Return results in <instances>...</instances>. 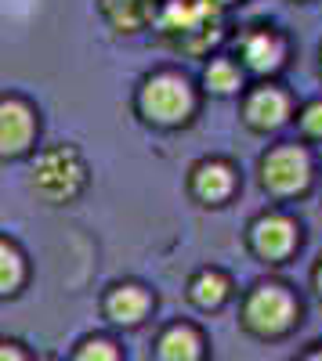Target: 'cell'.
I'll return each mask as SVG.
<instances>
[{
	"label": "cell",
	"instance_id": "1",
	"mask_svg": "<svg viewBox=\"0 0 322 361\" xmlns=\"http://www.w3.org/2000/svg\"><path fill=\"white\" fill-rule=\"evenodd\" d=\"M134 105H138V116L149 127H156V130H178V127L192 123L199 98H196V87H192V80L185 73L160 69V73L141 80Z\"/></svg>",
	"mask_w": 322,
	"mask_h": 361
},
{
	"label": "cell",
	"instance_id": "2",
	"mask_svg": "<svg viewBox=\"0 0 322 361\" xmlns=\"http://www.w3.org/2000/svg\"><path fill=\"white\" fill-rule=\"evenodd\" d=\"M87 180H91L87 159L80 156L76 145H66V141L40 148V152L33 156V163H29V185H33V192L47 206L76 202L87 192Z\"/></svg>",
	"mask_w": 322,
	"mask_h": 361
},
{
	"label": "cell",
	"instance_id": "3",
	"mask_svg": "<svg viewBox=\"0 0 322 361\" xmlns=\"http://www.w3.org/2000/svg\"><path fill=\"white\" fill-rule=\"evenodd\" d=\"M301 322V304L282 282H261L243 304V329L257 340H279Z\"/></svg>",
	"mask_w": 322,
	"mask_h": 361
},
{
	"label": "cell",
	"instance_id": "4",
	"mask_svg": "<svg viewBox=\"0 0 322 361\" xmlns=\"http://www.w3.org/2000/svg\"><path fill=\"white\" fill-rule=\"evenodd\" d=\"M40 137L37 105L22 94H0V159L33 156Z\"/></svg>",
	"mask_w": 322,
	"mask_h": 361
},
{
	"label": "cell",
	"instance_id": "5",
	"mask_svg": "<svg viewBox=\"0 0 322 361\" xmlns=\"http://www.w3.org/2000/svg\"><path fill=\"white\" fill-rule=\"evenodd\" d=\"M261 185L279 199L304 195L311 185V156L301 145H275L261 159Z\"/></svg>",
	"mask_w": 322,
	"mask_h": 361
},
{
	"label": "cell",
	"instance_id": "6",
	"mask_svg": "<svg viewBox=\"0 0 322 361\" xmlns=\"http://www.w3.org/2000/svg\"><path fill=\"white\" fill-rule=\"evenodd\" d=\"M297 243H301V228L286 214H261L250 224V250L268 264H282L297 250Z\"/></svg>",
	"mask_w": 322,
	"mask_h": 361
},
{
	"label": "cell",
	"instance_id": "7",
	"mask_svg": "<svg viewBox=\"0 0 322 361\" xmlns=\"http://www.w3.org/2000/svg\"><path fill=\"white\" fill-rule=\"evenodd\" d=\"M236 51H239L243 69H250L257 76H272L286 62V44H282V37L275 33V29H268V25L243 29L239 40H236Z\"/></svg>",
	"mask_w": 322,
	"mask_h": 361
},
{
	"label": "cell",
	"instance_id": "8",
	"mask_svg": "<svg viewBox=\"0 0 322 361\" xmlns=\"http://www.w3.org/2000/svg\"><path fill=\"white\" fill-rule=\"evenodd\" d=\"M153 307H156V296L141 282H116L102 296V314L120 329H138L153 314Z\"/></svg>",
	"mask_w": 322,
	"mask_h": 361
},
{
	"label": "cell",
	"instance_id": "9",
	"mask_svg": "<svg viewBox=\"0 0 322 361\" xmlns=\"http://www.w3.org/2000/svg\"><path fill=\"white\" fill-rule=\"evenodd\" d=\"M236 185H239V177L228 159H203L192 166V177H189V192L203 206H225L236 195Z\"/></svg>",
	"mask_w": 322,
	"mask_h": 361
},
{
	"label": "cell",
	"instance_id": "10",
	"mask_svg": "<svg viewBox=\"0 0 322 361\" xmlns=\"http://www.w3.org/2000/svg\"><path fill=\"white\" fill-rule=\"evenodd\" d=\"M290 119V98H286V90L265 83V87H257L246 94L243 102V123L257 134H268V130H279L282 123Z\"/></svg>",
	"mask_w": 322,
	"mask_h": 361
},
{
	"label": "cell",
	"instance_id": "11",
	"mask_svg": "<svg viewBox=\"0 0 322 361\" xmlns=\"http://www.w3.org/2000/svg\"><path fill=\"white\" fill-rule=\"evenodd\" d=\"M203 336H199V329L196 325H189V322H174V325H167L163 333L156 336V357H163V361H196V357H203Z\"/></svg>",
	"mask_w": 322,
	"mask_h": 361
},
{
	"label": "cell",
	"instance_id": "12",
	"mask_svg": "<svg viewBox=\"0 0 322 361\" xmlns=\"http://www.w3.org/2000/svg\"><path fill=\"white\" fill-rule=\"evenodd\" d=\"M189 300L199 311H217V307H225L232 300V279L225 275L221 267H203L189 282Z\"/></svg>",
	"mask_w": 322,
	"mask_h": 361
},
{
	"label": "cell",
	"instance_id": "13",
	"mask_svg": "<svg viewBox=\"0 0 322 361\" xmlns=\"http://www.w3.org/2000/svg\"><path fill=\"white\" fill-rule=\"evenodd\" d=\"M29 282V260L15 238L0 235V300H15Z\"/></svg>",
	"mask_w": 322,
	"mask_h": 361
},
{
	"label": "cell",
	"instance_id": "14",
	"mask_svg": "<svg viewBox=\"0 0 322 361\" xmlns=\"http://www.w3.org/2000/svg\"><path fill=\"white\" fill-rule=\"evenodd\" d=\"M203 87H207L214 98L239 94L243 90V66L232 62V58H210L207 69H203Z\"/></svg>",
	"mask_w": 322,
	"mask_h": 361
},
{
	"label": "cell",
	"instance_id": "15",
	"mask_svg": "<svg viewBox=\"0 0 322 361\" xmlns=\"http://www.w3.org/2000/svg\"><path fill=\"white\" fill-rule=\"evenodd\" d=\"M73 357H76V361H95V357L120 361V357H124V350H120V343L109 340V336H83V340L73 347Z\"/></svg>",
	"mask_w": 322,
	"mask_h": 361
},
{
	"label": "cell",
	"instance_id": "16",
	"mask_svg": "<svg viewBox=\"0 0 322 361\" xmlns=\"http://www.w3.org/2000/svg\"><path fill=\"white\" fill-rule=\"evenodd\" d=\"M301 130L308 137H318L322 141V102H311L304 112H301Z\"/></svg>",
	"mask_w": 322,
	"mask_h": 361
},
{
	"label": "cell",
	"instance_id": "17",
	"mask_svg": "<svg viewBox=\"0 0 322 361\" xmlns=\"http://www.w3.org/2000/svg\"><path fill=\"white\" fill-rule=\"evenodd\" d=\"M4 357H18V361H25L29 350H22L18 340H0V361H4Z\"/></svg>",
	"mask_w": 322,
	"mask_h": 361
},
{
	"label": "cell",
	"instance_id": "18",
	"mask_svg": "<svg viewBox=\"0 0 322 361\" xmlns=\"http://www.w3.org/2000/svg\"><path fill=\"white\" fill-rule=\"evenodd\" d=\"M207 4H214V8L221 11V8H232V4H236V0H207Z\"/></svg>",
	"mask_w": 322,
	"mask_h": 361
},
{
	"label": "cell",
	"instance_id": "19",
	"mask_svg": "<svg viewBox=\"0 0 322 361\" xmlns=\"http://www.w3.org/2000/svg\"><path fill=\"white\" fill-rule=\"evenodd\" d=\"M315 289H318V296H322V264H318V271H315Z\"/></svg>",
	"mask_w": 322,
	"mask_h": 361
}]
</instances>
